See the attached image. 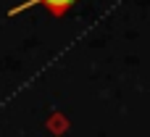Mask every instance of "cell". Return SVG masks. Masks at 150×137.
I'll list each match as a JSON object with an SVG mask.
<instances>
[{
	"label": "cell",
	"instance_id": "1",
	"mask_svg": "<svg viewBox=\"0 0 150 137\" xmlns=\"http://www.w3.org/2000/svg\"><path fill=\"white\" fill-rule=\"evenodd\" d=\"M79 0H24V3H18L16 8H11L8 11V16H16V13H21V11H26V8H34V5H45L55 18H61L69 8H74Z\"/></svg>",
	"mask_w": 150,
	"mask_h": 137
}]
</instances>
